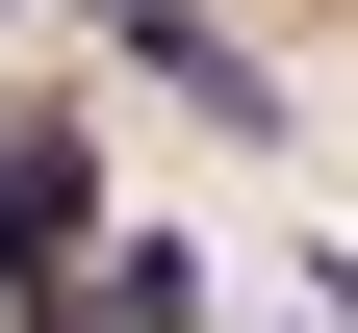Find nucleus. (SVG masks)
Segmentation results:
<instances>
[{"label":"nucleus","mask_w":358,"mask_h":333,"mask_svg":"<svg viewBox=\"0 0 358 333\" xmlns=\"http://www.w3.org/2000/svg\"><path fill=\"white\" fill-rule=\"evenodd\" d=\"M77 231H103V154H77V128H0V282H26V308H52Z\"/></svg>","instance_id":"nucleus-1"}]
</instances>
